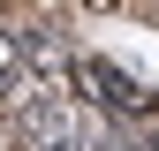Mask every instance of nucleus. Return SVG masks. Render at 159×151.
<instances>
[{"label":"nucleus","mask_w":159,"mask_h":151,"mask_svg":"<svg viewBox=\"0 0 159 151\" xmlns=\"http://www.w3.org/2000/svg\"><path fill=\"white\" fill-rule=\"evenodd\" d=\"M68 76L91 91L98 106H114V113H144V106H152L144 91H136V76H121L114 61H98V53H76V61H68Z\"/></svg>","instance_id":"2"},{"label":"nucleus","mask_w":159,"mask_h":151,"mask_svg":"<svg viewBox=\"0 0 159 151\" xmlns=\"http://www.w3.org/2000/svg\"><path fill=\"white\" fill-rule=\"evenodd\" d=\"M15 144L23 151H84V113H76L61 91L15 106Z\"/></svg>","instance_id":"1"},{"label":"nucleus","mask_w":159,"mask_h":151,"mask_svg":"<svg viewBox=\"0 0 159 151\" xmlns=\"http://www.w3.org/2000/svg\"><path fill=\"white\" fill-rule=\"evenodd\" d=\"M0 106H30V53L15 45V30H0Z\"/></svg>","instance_id":"3"}]
</instances>
